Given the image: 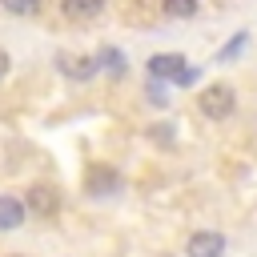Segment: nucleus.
<instances>
[{
  "label": "nucleus",
  "instance_id": "14",
  "mask_svg": "<svg viewBox=\"0 0 257 257\" xmlns=\"http://www.w3.org/2000/svg\"><path fill=\"white\" fill-rule=\"evenodd\" d=\"M145 100H149L153 108H169V100H173V96H169V84L149 80V84H145Z\"/></svg>",
  "mask_w": 257,
  "mask_h": 257
},
{
  "label": "nucleus",
  "instance_id": "4",
  "mask_svg": "<svg viewBox=\"0 0 257 257\" xmlns=\"http://www.w3.org/2000/svg\"><path fill=\"white\" fill-rule=\"evenodd\" d=\"M229 241L221 229H193L185 237V257H225Z\"/></svg>",
  "mask_w": 257,
  "mask_h": 257
},
{
  "label": "nucleus",
  "instance_id": "6",
  "mask_svg": "<svg viewBox=\"0 0 257 257\" xmlns=\"http://www.w3.org/2000/svg\"><path fill=\"white\" fill-rule=\"evenodd\" d=\"M185 64H189V60H185L181 52H153V56L145 60V72H149V80H161V84L173 88V80L181 76Z\"/></svg>",
  "mask_w": 257,
  "mask_h": 257
},
{
  "label": "nucleus",
  "instance_id": "9",
  "mask_svg": "<svg viewBox=\"0 0 257 257\" xmlns=\"http://www.w3.org/2000/svg\"><path fill=\"white\" fill-rule=\"evenodd\" d=\"M24 221H28V209L20 193H0V233H16L24 229Z\"/></svg>",
  "mask_w": 257,
  "mask_h": 257
},
{
  "label": "nucleus",
  "instance_id": "5",
  "mask_svg": "<svg viewBox=\"0 0 257 257\" xmlns=\"http://www.w3.org/2000/svg\"><path fill=\"white\" fill-rule=\"evenodd\" d=\"M56 72L76 84H88L96 76V60H92V52H56Z\"/></svg>",
  "mask_w": 257,
  "mask_h": 257
},
{
  "label": "nucleus",
  "instance_id": "1",
  "mask_svg": "<svg viewBox=\"0 0 257 257\" xmlns=\"http://www.w3.org/2000/svg\"><path fill=\"white\" fill-rule=\"evenodd\" d=\"M197 112H201L205 120H213V124H225V120L237 112V88H233L229 80L205 84V88L197 92Z\"/></svg>",
  "mask_w": 257,
  "mask_h": 257
},
{
  "label": "nucleus",
  "instance_id": "11",
  "mask_svg": "<svg viewBox=\"0 0 257 257\" xmlns=\"http://www.w3.org/2000/svg\"><path fill=\"white\" fill-rule=\"evenodd\" d=\"M197 12H201V0H161L165 20H193Z\"/></svg>",
  "mask_w": 257,
  "mask_h": 257
},
{
  "label": "nucleus",
  "instance_id": "12",
  "mask_svg": "<svg viewBox=\"0 0 257 257\" xmlns=\"http://www.w3.org/2000/svg\"><path fill=\"white\" fill-rule=\"evenodd\" d=\"M0 8L8 16H40L44 12V0H0Z\"/></svg>",
  "mask_w": 257,
  "mask_h": 257
},
{
  "label": "nucleus",
  "instance_id": "17",
  "mask_svg": "<svg viewBox=\"0 0 257 257\" xmlns=\"http://www.w3.org/2000/svg\"><path fill=\"white\" fill-rule=\"evenodd\" d=\"M8 257H28V253H8Z\"/></svg>",
  "mask_w": 257,
  "mask_h": 257
},
{
  "label": "nucleus",
  "instance_id": "8",
  "mask_svg": "<svg viewBox=\"0 0 257 257\" xmlns=\"http://www.w3.org/2000/svg\"><path fill=\"white\" fill-rule=\"evenodd\" d=\"M92 60H96V72H104V76H112V80H124V76H128V56H124V48H116V44H100V48L92 52Z\"/></svg>",
  "mask_w": 257,
  "mask_h": 257
},
{
  "label": "nucleus",
  "instance_id": "7",
  "mask_svg": "<svg viewBox=\"0 0 257 257\" xmlns=\"http://www.w3.org/2000/svg\"><path fill=\"white\" fill-rule=\"evenodd\" d=\"M56 4H60V16L72 24H92L108 12V0H56Z\"/></svg>",
  "mask_w": 257,
  "mask_h": 257
},
{
  "label": "nucleus",
  "instance_id": "13",
  "mask_svg": "<svg viewBox=\"0 0 257 257\" xmlns=\"http://www.w3.org/2000/svg\"><path fill=\"white\" fill-rule=\"evenodd\" d=\"M149 141L173 149V145H177V124H173V120H157V124H149Z\"/></svg>",
  "mask_w": 257,
  "mask_h": 257
},
{
  "label": "nucleus",
  "instance_id": "2",
  "mask_svg": "<svg viewBox=\"0 0 257 257\" xmlns=\"http://www.w3.org/2000/svg\"><path fill=\"white\" fill-rule=\"evenodd\" d=\"M20 201H24V209H28L32 217H40V221L60 217V189H56V185H48V181L28 185V193H24Z\"/></svg>",
  "mask_w": 257,
  "mask_h": 257
},
{
  "label": "nucleus",
  "instance_id": "10",
  "mask_svg": "<svg viewBox=\"0 0 257 257\" xmlns=\"http://www.w3.org/2000/svg\"><path fill=\"white\" fill-rule=\"evenodd\" d=\"M245 48H249V28L233 32V36H229V40H225V44H221V48L213 52V64H233V60H237V56H241Z\"/></svg>",
  "mask_w": 257,
  "mask_h": 257
},
{
  "label": "nucleus",
  "instance_id": "15",
  "mask_svg": "<svg viewBox=\"0 0 257 257\" xmlns=\"http://www.w3.org/2000/svg\"><path fill=\"white\" fill-rule=\"evenodd\" d=\"M193 84H201V64H185L181 76L173 80V88H193Z\"/></svg>",
  "mask_w": 257,
  "mask_h": 257
},
{
  "label": "nucleus",
  "instance_id": "3",
  "mask_svg": "<svg viewBox=\"0 0 257 257\" xmlns=\"http://www.w3.org/2000/svg\"><path fill=\"white\" fill-rule=\"evenodd\" d=\"M120 185H124V177L112 165H88L84 169V193L88 197H116Z\"/></svg>",
  "mask_w": 257,
  "mask_h": 257
},
{
  "label": "nucleus",
  "instance_id": "16",
  "mask_svg": "<svg viewBox=\"0 0 257 257\" xmlns=\"http://www.w3.org/2000/svg\"><path fill=\"white\" fill-rule=\"evenodd\" d=\"M8 72H12V52L0 44V80H8Z\"/></svg>",
  "mask_w": 257,
  "mask_h": 257
}]
</instances>
